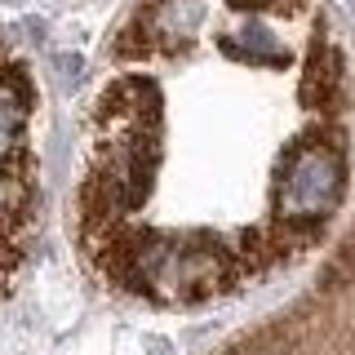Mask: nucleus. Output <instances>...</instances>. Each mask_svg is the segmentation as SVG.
Here are the masks:
<instances>
[{"mask_svg":"<svg viewBox=\"0 0 355 355\" xmlns=\"http://www.w3.org/2000/svg\"><path fill=\"white\" fill-rule=\"evenodd\" d=\"M227 355H355V231L324 271L315 302L244 338Z\"/></svg>","mask_w":355,"mask_h":355,"instance_id":"f257e3e1","label":"nucleus"},{"mask_svg":"<svg viewBox=\"0 0 355 355\" xmlns=\"http://www.w3.org/2000/svg\"><path fill=\"white\" fill-rule=\"evenodd\" d=\"M22 120H27V94L18 85H0V160H9V151L18 147Z\"/></svg>","mask_w":355,"mask_h":355,"instance_id":"f03ea898","label":"nucleus"}]
</instances>
